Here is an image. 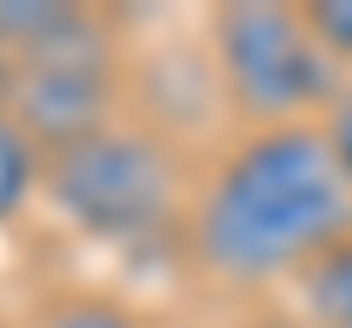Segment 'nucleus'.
I'll return each instance as SVG.
<instances>
[{
  "mask_svg": "<svg viewBox=\"0 0 352 328\" xmlns=\"http://www.w3.org/2000/svg\"><path fill=\"white\" fill-rule=\"evenodd\" d=\"M352 240V176L323 124L247 129L194 182L182 253L206 281L270 288Z\"/></svg>",
  "mask_w": 352,
  "mask_h": 328,
  "instance_id": "obj_1",
  "label": "nucleus"
},
{
  "mask_svg": "<svg viewBox=\"0 0 352 328\" xmlns=\"http://www.w3.org/2000/svg\"><path fill=\"white\" fill-rule=\"evenodd\" d=\"M0 41L18 59L12 117L41 152L118 124L124 53L106 12L65 0H0Z\"/></svg>",
  "mask_w": 352,
  "mask_h": 328,
  "instance_id": "obj_2",
  "label": "nucleus"
},
{
  "mask_svg": "<svg viewBox=\"0 0 352 328\" xmlns=\"http://www.w3.org/2000/svg\"><path fill=\"white\" fill-rule=\"evenodd\" d=\"M188 182L176 164L170 141L141 124H106L71 147L41 152V200L100 246H153L170 240L182 246L188 223Z\"/></svg>",
  "mask_w": 352,
  "mask_h": 328,
  "instance_id": "obj_3",
  "label": "nucleus"
},
{
  "mask_svg": "<svg viewBox=\"0 0 352 328\" xmlns=\"http://www.w3.org/2000/svg\"><path fill=\"white\" fill-rule=\"evenodd\" d=\"M206 47H212L217 89L241 117V129L317 124L346 82L300 6L229 0L206 18Z\"/></svg>",
  "mask_w": 352,
  "mask_h": 328,
  "instance_id": "obj_4",
  "label": "nucleus"
},
{
  "mask_svg": "<svg viewBox=\"0 0 352 328\" xmlns=\"http://www.w3.org/2000/svg\"><path fill=\"white\" fill-rule=\"evenodd\" d=\"M294 305L311 328H352V240L329 246L311 270L294 276Z\"/></svg>",
  "mask_w": 352,
  "mask_h": 328,
  "instance_id": "obj_5",
  "label": "nucleus"
},
{
  "mask_svg": "<svg viewBox=\"0 0 352 328\" xmlns=\"http://www.w3.org/2000/svg\"><path fill=\"white\" fill-rule=\"evenodd\" d=\"M41 194V147L12 112H0V229Z\"/></svg>",
  "mask_w": 352,
  "mask_h": 328,
  "instance_id": "obj_6",
  "label": "nucleus"
},
{
  "mask_svg": "<svg viewBox=\"0 0 352 328\" xmlns=\"http://www.w3.org/2000/svg\"><path fill=\"white\" fill-rule=\"evenodd\" d=\"M36 328H153L147 316L135 311L118 293H94V288H65L41 305Z\"/></svg>",
  "mask_w": 352,
  "mask_h": 328,
  "instance_id": "obj_7",
  "label": "nucleus"
},
{
  "mask_svg": "<svg viewBox=\"0 0 352 328\" xmlns=\"http://www.w3.org/2000/svg\"><path fill=\"white\" fill-rule=\"evenodd\" d=\"M311 36L323 41V53L335 59L340 76H352V0H317V6H300Z\"/></svg>",
  "mask_w": 352,
  "mask_h": 328,
  "instance_id": "obj_8",
  "label": "nucleus"
},
{
  "mask_svg": "<svg viewBox=\"0 0 352 328\" xmlns=\"http://www.w3.org/2000/svg\"><path fill=\"white\" fill-rule=\"evenodd\" d=\"M323 124V135H329V147H335V159H340V170L352 176V76L340 82V94L329 100V112L317 117Z\"/></svg>",
  "mask_w": 352,
  "mask_h": 328,
  "instance_id": "obj_9",
  "label": "nucleus"
},
{
  "mask_svg": "<svg viewBox=\"0 0 352 328\" xmlns=\"http://www.w3.org/2000/svg\"><path fill=\"white\" fill-rule=\"evenodd\" d=\"M12 82H18V59L6 53V41H0V112H12Z\"/></svg>",
  "mask_w": 352,
  "mask_h": 328,
  "instance_id": "obj_10",
  "label": "nucleus"
},
{
  "mask_svg": "<svg viewBox=\"0 0 352 328\" xmlns=\"http://www.w3.org/2000/svg\"><path fill=\"white\" fill-rule=\"evenodd\" d=\"M241 328H311L305 316H252V323H241Z\"/></svg>",
  "mask_w": 352,
  "mask_h": 328,
  "instance_id": "obj_11",
  "label": "nucleus"
},
{
  "mask_svg": "<svg viewBox=\"0 0 352 328\" xmlns=\"http://www.w3.org/2000/svg\"><path fill=\"white\" fill-rule=\"evenodd\" d=\"M0 328H6V323H0Z\"/></svg>",
  "mask_w": 352,
  "mask_h": 328,
  "instance_id": "obj_12",
  "label": "nucleus"
}]
</instances>
